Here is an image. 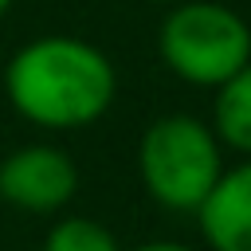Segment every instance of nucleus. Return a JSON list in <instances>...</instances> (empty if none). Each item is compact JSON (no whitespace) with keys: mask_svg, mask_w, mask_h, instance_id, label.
Instances as JSON below:
<instances>
[{"mask_svg":"<svg viewBox=\"0 0 251 251\" xmlns=\"http://www.w3.org/2000/svg\"><path fill=\"white\" fill-rule=\"evenodd\" d=\"M8 106L39 129H86L118 98V71L102 47L78 35L27 39L4 63Z\"/></svg>","mask_w":251,"mask_h":251,"instance_id":"obj_1","label":"nucleus"},{"mask_svg":"<svg viewBox=\"0 0 251 251\" xmlns=\"http://www.w3.org/2000/svg\"><path fill=\"white\" fill-rule=\"evenodd\" d=\"M224 145L212 126L192 114H161L137 141V176L153 204L176 216H196L224 173Z\"/></svg>","mask_w":251,"mask_h":251,"instance_id":"obj_2","label":"nucleus"},{"mask_svg":"<svg viewBox=\"0 0 251 251\" xmlns=\"http://www.w3.org/2000/svg\"><path fill=\"white\" fill-rule=\"evenodd\" d=\"M157 55L180 82L216 90L251 63V24L220 0H176L157 27Z\"/></svg>","mask_w":251,"mask_h":251,"instance_id":"obj_3","label":"nucleus"},{"mask_svg":"<svg viewBox=\"0 0 251 251\" xmlns=\"http://www.w3.org/2000/svg\"><path fill=\"white\" fill-rule=\"evenodd\" d=\"M78 192V165L51 141L20 145L0 161V200L27 216H59Z\"/></svg>","mask_w":251,"mask_h":251,"instance_id":"obj_4","label":"nucleus"},{"mask_svg":"<svg viewBox=\"0 0 251 251\" xmlns=\"http://www.w3.org/2000/svg\"><path fill=\"white\" fill-rule=\"evenodd\" d=\"M208 251H251V157L224 169L208 200L196 208Z\"/></svg>","mask_w":251,"mask_h":251,"instance_id":"obj_5","label":"nucleus"},{"mask_svg":"<svg viewBox=\"0 0 251 251\" xmlns=\"http://www.w3.org/2000/svg\"><path fill=\"white\" fill-rule=\"evenodd\" d=\"M212 133L224 149L251 157V63L216 86L212 98Z\"/></svg>","mask_w":251,"mask_h":251,"instance_id":"obj_6","label":"nucleus"},{"mask_svg":"<svg viewBox=\"0 0 251 251\" xmlns=\"http://www.w3.org/2000/svg\"><path fill=\"white\" fill-rule=\"evenodd\" d=\"M43 251H122L118 235L90 216H63L43 235Z\"/></svg>","mask_w":251,"mask_h":251,"instance_id":"obj_7","label":"nucleus"},{"mask_svg":"<svg viewBox=\"0 0 251 251\" xmlns=\"http://www.w3.org/2000/svg\"><path fill=\"white\" fill-rule=\"evenodd\" d=\"M133 251H200V247L176 243V239H149V243H141V247H133Z\"/></svg>","mask_w":251,"mask_h":251,"instance_id":"obj_8","label":"nucleus"},{"mask_svg":"<svg viewBox=\"0 0 251 251\" xmlns=\"http://www.w3.org/2000/svg\"><path fill=\"white\" fill-rule=\"evenodd\" d=\"M12 4H16V0H0V16H4V12L12 8Z\"/></svg>","mask_w":251,"mask_h":251,"instance_id":"obj_9","label":"nucleus"},{"mask_svg":"<svg viewBox=\"0 0 251 251\" xmlns=\"http://www.w3.org/2000/svg\"><path fill=\"white\" fill-rule=\"evenodd\" d=\"M145 4H176V0H145Z\"/></svg>","mask_w":251,"mask_h":251,"instance_id":"obj_10","label":"nucleus"}]
</instances>
